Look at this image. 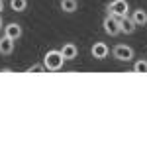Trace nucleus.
<instances>
[{"instance_id": "1", "label": "nucleus", "mask_w": 147, "mask_h": 147, "mask_svg": "<svg viewBox=\"0 0 147 147\" xmlns=\"http://www.w3.org/2000/svg\"><path fill=\"white\" fill-rule=\"evenodd\" d=\"M43 65H45L47 71L57 73V71H61L63 65H65V57L61 55L59 49H49L45 53V57H43Z\"/></svg>"}, {"instance_id": "2", "label": "nucleus", "mask_w": 147, "mask_h": 147, "mask_svg": "<svg viewBox=\"0 0 147 147\" xmlns=\"http://www.w3.org/2000/svg\"><path fill=\"white\" fill-rule=\"evenodd\" d=\"M106 14L116 16V18H125V16H129V4H127V0H112V2L106 6Z\"/></svg>"}, {"instance_id": "3", "label": "nucleus", "mask_w": 147, "mask_h": 147, "mask_svg": "<svg viewBox=\"0 0 147 147\" xmlns=\"http://www.w3.org/2000/svg\"><path fill=\"white\" fill-rule=\"evenodd\" d=\"M102 30H104V34L110 35V37H116V35H120V18L106 14V18L102 20Z\"/></svg>"}, {"instance_id": "4", "label": "nucleus", "mask_w": 147, "mask_h": 147, "mask_svg": "<svg viewBox=\"0 0 147 147\" xmlns=\"http://www.w3.org/2000/svg\"><path fill=\"white\" fill-rule=\"evenodd\" d=\"M134 47L125 45V43H118V45L112 49V57L114 59H118V61H122V63H127V61H131L134 59Z\"/></svg>"}, {"instance_id": "5", "label": "nucleus", "mask_w": 147, "mask_h": 147, "mask_svg": "<svg viewBox=\"0 0 147 147\" xmlns=\"http://www.w3.org/2000/svg\"><path fill=\"white\" fill-rule=\"evenodd\" d=\"M22 34H24V30H22V26H20L18 22H10V24L4 26V35L10 37L12 41H18V39L22 37Z\"/></svg>"}, {"instance_id": "6", "label": "nucleus", "mask_w": 147, "mask_h": 147, "mask_svg": "<svg viewBox=\"0 0 147 147\" xmlns=\"http://www.w3.org/2000/svg\"><path fill=\"white\" fill-rule=\"evenodd\" d=\"M108 53H110V49H108V45L104 43V41H96L94 45L90 47V55L94 57V59H106L108 57Z\"/></svg>"}, {"instance_id": "7", "label": "nucleus", "mask_w": 147, "mask_h": 147, "mask_svg": "<svg viewBox=\"0 0 147 147\" xmlns=\"http://www.w3.org/2000/svg\"><path fill=\"white\" fill-rule=\"evenodd\" d=\"M59 51H61V55L65 57V61H73V59L79 57V47L75 45V43H65Z\"/></svg>"}, {"instance_id": "8", "label": "nucleus", "mask_w": 147, "mask_h": 147, "mask_svg": "<svg viewBox=\"0 0 147 147\" xmlns=\"http://www.w3.org/2000/svg\"><path fill=\"white\" fill-rule=\"evenodd\" d=\"M137 30V26L134 24V20L129 16L125 18H120V34H125V35H131L134 32Z\"/></svg>"}, {"instance_id": "9", "label": "nucleus", "mask_w": 147, "mask_h": 147, "mask_svg": "<svg viewBox=\"0 0 147 147\" xmlns=\"http://www.w3.org/2000/svg\"><path fill=\"white\" fill-rule=\"evenodd\" d=\"M129 18L134 20V24H136L137 28L141 26H147V12L143 10V8H136V10H131V14H129Z\"/></svg>"}, {"instance_id": "10", "label": "nucleus", "mask_w": 147, "mask_h": 147, "mask_svg": "<svg viewBox=\"0 0 147 147\" xmlns=\"http://www.w3.org/2000/svg\"><path fill=\"white\" fill-rule=\"evenodd\" d=\"M14 43H16V41H12L10 37L2 35V37H0V55H4V57L12 55V53H14Z\"/></svg>"}, {"instance_id": "11", "label": "nucleus", "mask_w": 147, "mask_h": 147, "mask_svg": "<svg viewBox=\"0 0 147 147\" xmlns=\"http://www.w3.org/2000/svg\"><path fill=\"white\" fill-rule=\"evenodd\" d=\"M59 6H61V10L65 12V14H73V12L79 10V2L77 0H61Z\"/></svg>"}, {"instance_id": "12", "label": "nucleus", "mask_w": 147, "mask_h": 147, "mask_svg": "<svg viewBox=\"0 0 147 147\" xmlns=\"http://www.w3.org/2000/svg\"><path fill=\"white\" fill-rule=\"evenodd\" d=\"M10 8L14 12H24L28 8V0H10Z\"/></svg>"}, {"instance_id": "13", "label": "nucleus", "mask_w": 147, "mask_h": 147, "mask_svg": "<svg viewBox=\"0 0 147 147\" xmlns=\"http://www.w3.org/2000/svg\"><path fill=\"white\" fill-rule=\"evenodd\" d=\"M26 73H30V75H41V73H47V69L43 63H35V65L26 69Z\"/></svg>"}, {"instance_id": "14", "label": "nucleus", "mask_w": 147, "mask_h": 147, "mask_svg": "<svg viewBox=\"0 0 147 147\" xmlns=\"http://www.w3.org/2000/svg\"><path fill=\"white\" fill-rule=\"evenodd\" d=\"M134 71L136 73H147V59H139L134 63Z\"/></svg>"}, {"instance_id": "15", "label": "nucleus", "mask_w": 147, "mask_h": 147, "mask_svg": "<svg viewBox=\"0 0 147 147\" xmlns=\"http://www.w3.org/2000/svg\"><path fill=\"white\" fill-rule=\"evenodd\" d=\"M2 10H4V2L0 0V14H2Z\"/></svg>"}, {"instance_id": "16", "label": "nucleus", "mask_w": 147, "mask_h": 147, "mask_svg": "<svg viewBox=\"0 0 147 147\" xmlns=\"http://www.w3.org/2000/svg\"><path fill=\"white\" fill-rule=\"evenodd\" d=\"M0 30H4V22H2V16H0Z\"/></svg>"}]
</instances>
